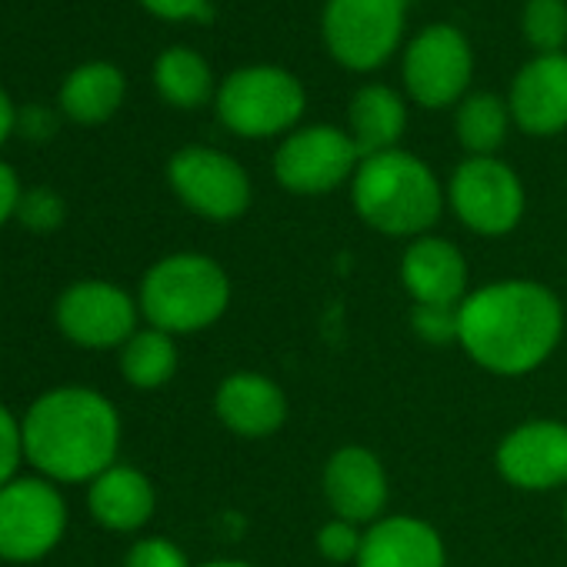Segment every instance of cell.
Here are the masks:
<instances>
[{
  "mask_svg": "<svg viewBox=\"0 0 567 567\" xmlns=\"http://www.w3.org/2000/svg\"><path fill=\"white\" fill-rule=\"evenodd\" d=\"M230 280L207 254H171L157 260L141 284V311L164 334H197L224 318Z\"/></svg>",
  "mask_w": 567,
  "mask_h": 567,
  "instance_id": "277c9868",
  "label": "cell"
},
{
  "mask_svg": "<svg viewBox=\"0 0 567 567\" xmlns=\"http://www.w3.org/2000/svg\"><path fill=\"white\" fill-rule=\"evenodd\" d=\"M560 338V298L537 280H494L457 305V344L477 368L497 378L537 371L557 351Z\"/></svg>",
  "mask_w": 567,
  "mask_h": 567,
  "instance_id": "6da1fadb",
  "label": "cell"
},
{
  "mask_svg": "<svg viewBox=\"0 0 567 567\" xmlns=\"http://www.w3.org/2000/svg\"><path fill=\"white\" fill-rule=\"evenodd\" d=\"M404 21L408 0H324L321 38L341 68L368 74L394 58Z\"/></svg>",
  "mask_w": 567,
  "mask_h": 567,
  "instance_id": "8992f818",
  "label": "cell"
},
{
  "mask_svg": "<svg viewBox=\"0 0 567 567\" xmlns=\"http://www.w3.org/2000/svg\"><path fill=\"white\" fill-rule=\"evenodd\" d=\"M58 324L81 348H117L137 334V305L107 280H81L61 295Z\"/></svg>",
  "mask_w": 567,
  "mask_h": 567,
  "instance_id": "4fadbf2b",
  "label": "cell"
},
{
  "mask_svg": "<svg viewBox=\"0 0 567 567\" xmlns=\"http://www.w3.org/2000/svg\"><path fill=\"white\" fill-rule=\"evenodd\" d=\"M167 181L174 194L204 220L227 224L250 207V177L224 151L184 147L167 164Z\"/></svg>",
  "mask_w": 567,
  "mask_h": 567,
  "instance_id": "30bf717a",
  "label": "cell"
},
{
  "mask_svg": "<svg viewBox=\"0 0 567 567\" xmlns=\"http://www.w3.org/2000/svg\"><path fill=\"white\" fill-rule=\"evenodd\" d=\"M321 484L334 517H344L351 524H374L384 517L391 484L381 457L371 447L361 444L338 447L324 464Z\"/></svg>",
  "mask_w": 567,
  "mask_h": 567,
  "instance_id": "5bb4252c",
  "label": "cell"
},
{
  "mask_svg": "<svg viewBox=\"0 0 567 567\" xmlns=\"http://www.w3.org/2000/svg\"><path fill=\"white\" fill-rule=\"evenodd\" d=\"M411 328L421 341L444 348L457 341V308L451 305H414Z\"/></svg>",
  "mask_w": 567,
  "mask_h": 567,
  "instance_id": "4316f807",
  "label": "cell"
},
{
  "mask_svg": "<svg viewBox=\"0 0 567 567\" xmlns=\"http://www.w3.org/2000/svg\"><path fill=\"white\" fill-rule=\"evenodd\" d=\"M164 21H210V0H141Z\"/></svg>",
  "mask_w": 567,
  "mask_h": 567,
  "instance_id": "4dcf8cb0",
  "label": "cell"
},
{
  "mask_svg": "<svg viewBox=\"0 0 567 567\" xmlns=\"http://www.w3.org/2000/svg\"><path fill=\"white\" fill-rule=\"evenodd\" d=\"M87 504H91V514L104 527L137 530L151 520L157 494H154V484L147 481V474H141L137 467H127V464H114L101 477H94Z\"/></svg>",
  "mask_w": 567,
  "mask_h": 567,
  "instance_id": "d6986e66",
  "label": "cell"
},
{
  "mask_svg": "<svg viewBox=\"0 0 567 567\" xmlns=\"http://www.w3.org/2000/svg\"><path fill=\"white\" fill-rule=\"evenodd\" d=\"M24 457L54 481H94L114 467L121 417L87 388H61L38 398L21 424Z\"/></svg>",
  "mask_w": 567,
  "mask_h": 567,
  "instance_id": "7a4b0ae2",
  "label": "cell"
},
{
  "mask_svg": "<svg viewBox=\"0 0 567 567\" xmlns=\"http://www.w3.org/2000/svg\"><path fill=\"white\" fill-rule=\"evenodd\" d=\"M361 544H364V530H358V524H351L344 517H331L315 534L318 554L331 564H354L361 554Z\"/></svg>",
  "mask_w": 567,
  "mask_h": 567,
  "instance_id": "484cf974",
  "label": "cell"
},
{
  "mask_svg": "<svg viewBox=\"0 0 567 567\" xmlns=\"http://www.w3.org/2000/svg\"><path fill=\"white\" fill-rule=\"evenodd\" d=\"M564 527H567V497H564Z\"/></svg>",
  "mask_w": 567,
  "mask_h": 567,
  "instance_id": "d590c367",
  "label": "cell"
},
{
  "mask_svg": "<svg viewBox=\"0 0 567 567\" xmlns=\"http://www.w3.org/2000/svg\"><path fill=\"white\" fill-rule=\"evenodd\" d=\"M354 567H447V547L424 517L388 514L364 530Z\"/></svg>",
  "mask_w": 567,
  "mask_h": 567,
  "instance_id": "e0dca14e",
  "label": "cell"
},
{
  "mask_svg": "<svg viewBox=\"0 0 567 567\" xmlns=\"http://www.w3.org/2000/svg\"><path fill=\"white\" fill-rule=\"evenodd\" d=\"M520 31L534 54H564L567 4L564 0H527L520 11Z\"/></svg>",
  "mask_w": 567,
  "mask_h": 567,
  "instance_id": "d4e9b609",
  "label": "cell"
},
{
  "mask_svg": "<svg viewBox=\"0 0 567 567\" xmlns=\"http://www.w3.org/2000/svg\"><path fill=\"white\" fill-rule=\"evenodd\" d=\"M497 474L530 494L557 491L567 484V424L537 417L507 431L494 454Z\"/></svg>",
  "mask_w": 567,
  "mask_h": 567,
  "instance_id": "7c38bea8",
  "label": "cell"
},
{
  "mask_svg": "<svg viewBox=\"0 0 567 567\" xmlns=\"http://www.w3.org/2000/svg\"><path fill=\"white\" fill-rule=\"evenodd\" d=\"M124 567H190V564L177 544H171L164 537H144L127 550Z\"/></svg>",
  "mask_w": 567,
  "mask_h": 567,
  "instance_id": "f1b7e54d",
  "label": "cell"
},
{
  "mask_svg": "<svg viewBox=\"0 0 567 567\" xmlns=\"http://www.w3.org/2000/svg\"><path fill=\"white\" fill-rule=\"evenodd\" d=\"M214 411L220 424L247 441L270 437L288 421V398L280 384L260 371H234L220 381L214 394Z\"/></svg>",
  "mask_w": 567,
  "mask_h": 567,
  "instance_id": "2e32d148",
  "label": "cell"
},
{
  "mask_svg": "<svg viewBox=\"0 0 567 567\" xmlns=\"http://www.w3.org/2000/svg\"><path fill=\"white\" fill-rule=\"evenodd\" d=\"M14 124H18V114H14V104H11V97L0 91V144L8 141V134L14 131Z\"/></svg>",
  "mask_w": 567,
  "mask_h": 567,
  "instance_id": "836d02e7",
  "label": "cell"
},
{
  "mask_svg": "<svg viewBox=\"0 0 567 567\" xmlns=\"http://www.w3.org/2000/svg\"><path fill=\"white\" fill-rule=\"evenodd\" d=\"M21 457H24V431L18 427L14 414L0 404V487L14 481Z\"/></svg>",
  "mask_w": 567,
  "mask_h": 567,
  "instance_id": "f546056e",
  "label": "cell"
},
{
  "mask_svg": "<svg viewBox=\"0 0 567 567\" xmlns=\"http://www.w3.org/2000/svg\"><path fill=\"white\" fill-rule=\"evenodd\" d=\"M408 127L404 97L388 84H364L348 104V134L361 157L394 151Z\"/></svg>",
  "mask_w": 567,
  "mask_h": 567,
  "instance_id": "ffe728a7",
  "label": "cell"
},
{
  "mask_svg": "<svg viewBox=\"0 0 567 567\" xmlns=\"http://www.w3.org/2000/svg\"><path fill=\"white\" fill-rule=\"evenodd\" d=\"M18 217L24 227L31 230H54L61 227L64 220V200L51 190V187H34V190H24L21 194V204H18Z\"/></svg>",
  "mask_w": 567,
  "mask_h": 567,
  "instance_id": "83f0119b",
  "label": "cell"
},
{
  "mask_svg": "<svg viewBox=\"0 0 567 567\" xmlns=\"http://www.w3.org/2000/svg\"><path fill=\"white\" fill-rule=\"evenodd\" d=\"M200 567H254L247 560H210V564H200Z\"/></svg>",
  "mask_w": 567,
  "mask_h": 567,
  "instance_id": "e575fe53",
  "label": "cell"
},
{
  "mask_svg": "<svg viewBox=\"0 0 567 567\" xmlns=\"http://www.w3.org/2000/svg\"><path fill=\"white\" fill-rule=\"evenodd\" d=\"M154 84L161 97L174 107L194 111L214 97V74L210 64L187 48H171L154 64Z\"/></svg>",
  "mask_w": 567,
  "mask_h": 567,
  "instance_id": "603a6c76",
  "label": "cell"
},
{
  "mask_svg": "<svg viewBox=\"0 0 567 567\" xmlns=\"http://www.w3.org/2000/svg\"><path fill=\"white\" fill-rule=\"evenodd\" d=\"M351 200L358 217L384 237H424L441 220L447 194L434 171L394 147L361 157L351 177Z\"/></svg>",
  "mask_w": 567,
  "mask_h": 567,
  "instance_id": "3957f363",
  "label": "cell"
},
{
  "mask_svg": "<svg viewBox=\"0 0 567 567\" xmlns=\"http://www.w3.org/2000/svg\"><path fill=\"white\" fill-rule=\"evenodd\" d=\"M121 371L134 388H144V391L164 388L177 371L174 338L157 328L137 331L121 351Z\"/></svg>",
  "mask_w": 567,
  "mask_h": 567,
  "instance_id": "cb8c5ba5",
  "label": "cell"
},
{
  "mask_svg": "<svg viewBox=\"0 0 567 567\" xmlns=\"http://www.w3.org/2000/svg\"><path fill=\"white\" fill-rule=\"evenodd\" d=\"M124 101V74L107 64H81L61 87V107L78 124H104Z\"/></svg>",
  "mask_w": 567,
  "mask_h": 567,
  "instance_id": "44dd1931",
  "label": "cell"
},
{
  "mask_svg": "<svg viewBox=\"0 0 567 567\" xmlns=\"http://www.w3.org/2000/svg\"><path fill=\"white\" fill-rule=\"evenodd\" d=\"M18 127L31 137V141H48L58 131V121L48 107H24L18 114Z\"/></svg>",
  "mask_w": 567,
  "mask_h": 567,
  "instance_id": "1f68e13d",
  "label": "cell"
},
{
  "mask_svg": "<svg viewBox=\"0 0 567 567\" xmlns=\"http://www.w3.org/2000/svg\"><path fill=\"white\" fill-rule=\"evenodd\" d=\"M401 280L414 305H451L467 298V260L447 237H414L401 257Z\"/></svg>",
  "mask_w": 567,
  "mask_h": 567,
  "instance_id": "ac0fdd59",
  "label": "cell"
},
{
  "mask_svg": "<svg viewBox=\"0 0 567 567\" xmlns=\"http://www.w3.org/2000/svg\"><path fill=\"white\" fill-rule=\"evenodd\" d=\"M447 204L457 220L481 237H504L524 220L527 194L517 171L497 157H467L454 167Z\"/></svg>",
  "mask_w": 567,
  "mask_h": 567,
  "instance_id": "52a82bcc",
  "label": "cell"
},
{
  "mask_svg": "<svg viewBox=\"0 0 567 567\" xmlns=\"http://www.w3.org/2000/svg\"><path fill=\"white\" fill-rule=\"evenodd\" d=\"M64 527L68 507L51 484L21 477L0 487V557L38 560L64 537Z\"/></svg>",
  "mask_w": 567,
  "mask_h": 567,
  "instance_id": "8fae6325",
  "label": "cell"
},
{
  "mask_svg": "<svg viewBox=\"0 0 567 567\" xmlns=\"http://www.w3.org/2000/svg\"><path fill=\"white\" fill-rule=\"evenodd\" d=\"M404 91L427 111H444L467 97L474 54L467 38L451 24L424 28L404 51Z\"/></svg>",
  "mask_w": 567,
  "mask_h": 567,
  "instance_id": "9c48e42d",
  "label": "cell"
},
{
  "mask_svg": "<svg viewBox=\"0 0 567 567\" xmlns=\"http://www.w3.org/2000/svg\"><path fill=\"white\" fill-rule=\"evenodd\" d=\"M507 107L530 137L567 131V54H534L511 81Z\"/></svg>",
  "mask_w": 567,
  "mask_h": 567,
  "instance_id": "9a60e30c",
  "label": "cell"
},
{
  "mask_svg": "<svg viewBox=\"0 0 567 567\" xmlns=\"http://www.w3.org/2000/svg\"><path fill=\"white\" fill-rule=\"evenodd\" d=\"M21 204V187H18V174L0 161V224H4Z\"/></svg>",
  "mask_w": 567,
  "mask_h": 567,
  "instance_id": "d6a6232c",
  "label": "cell"
},
{
  "mask_svg": "<svg viewBox=\"0 0 567 567\" xmlns=\"http://www.w3.org/2000/svg\"><path fill=\"white\" fill-rule=\"evenodd\" d=\"M214 101L220 124L247 141L298 131V121L308 107L305 84L277 64H250L230 71Z\"/></svg>",
  "mask_w": 567,
  "mask_h": 567,
  "instance_id": "5b68a950",
  "label": "cell"
},
{
  "mask_svg": "<svg viewBox=\"0 0 567 567\" xmlns=\"http://www.w3.org/2000/svg\"><path fill=\"white\" fill-rule=\"evenodd\" d=\"M361 154L348 131L331 124L298 127L280 141L274 154V177L284 190L321 197L354 177Z\"/></svg>",
  "mask_w": 567,
  "mask_h": 567,
  "instance_id": "ba28073f",
  "label": "cell"
},
{
  "mask_svg": "<svg viewBox=\"0 0 567 567\" xmlns=\"http://www.w3.org/2000/svg\"><path fill=\"white\" fill-rule=\"evenodd\" d=\"M511 131V107L491 91L467 94L454 111V134L471 157H494Z\"/></svg>",
  "mask_w": 567,
  "mask_h": 567,
  "instance_id": "7402d4cb",
  "label": "cell"
}]
</instances>
